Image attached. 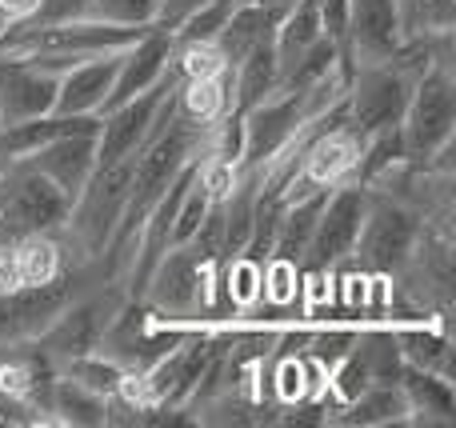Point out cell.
Wrapping results in <instances>:
<instances>
[{"label": "cell", "instance_id": "22", "mask_svg": "<svg viewBox=\"0 0 456 428\" xmlns=\"http://www.w3.org/2000/svg\"><path fill=\"white\" fill-rule=\"evenodd\" d=\"M61 376H69V381L85 384V389L101 392V397H117L120 384H125V368L112 365L109 357H101V352H88V357H77V360H64L61 368H56Z\"/></svg>", "mask_w": 456, "mask_h": 428}, {"label": "cell", "instance_id": "21", "mask_svg": "<svg viewBox=\"0 0 456 428\" xmlns=\"http://www.w3.org/2000/svg\"><path fill=\"white\" fill-rule=\"evenodd\" d=\"M356 357L364 360L372 384H396L401 381L404 357H401V349H396L393 328H361V336H356Z\"/></svg>", "mask_w": 456, "mask_h": 428}, {"label": "cell", "instance_id": "30", "mask_svg": "<svg viewBox=\"0 0 456 428\" xmlns=\"http://www.w3.org/2000/svg\"><path fill=\"white\" fill-rule=\"evenodd\" d=\"M4 32H8V24H4V20H0V40H4Z\"/></svg>", "mask_w": 456, "mask_h": 428}, {"label": "cell", "instance_id": "6", "mask_svg": "<svg viewBox=\"0 0 456 428\" xmlns=\"http://www.w3.org/2000/svg\"><path fill=\"white\" fill-rule=\"evenodd\" d=\"M125 301H128L125 288H120V293H112V288H80V293L48 320L45 333L32 336V344H37L56 368H61L64 360L88 357V352H96L104 328H109V320L117 317V309Z\"/></svg>", "mask_w": 456, "mask_h": 428}, {"label": "cell", "instance_id": "29", "mask_svg": "<svg viewBox=\"0 0 456 428\" xmlns=\"http://www.w3.org/2000/svg\"><path fill=\"white\" fill-rule=\"evenodd\" d=\"M260 4H265V8H276V12H284V8L297 4V0H260Z\"/></svg>", "mask_w": 456, "mask_h": 428}, {"label": "cell", "instance_id": "23", "mask_svg": "<svg viewBox=\"0 0 456 428\" xmlns=\"http://www.w3.org/2000/svg\"><path fill=\"white\" fill-rule=\"evenodd\" d=\"M236 4H240V0H205V4L192 8V12L173 28V40H181V44H213Z\"/></svg>", "mask_w": 456, "mask_h": 428}, {"label": "cell", "instance_id": "20", "mask_svg": "<svg viewBox=\"0 0 456 428\" xmlns=\"http://www.w3.org/2000/svg\"><path fill=\"white\" fill-rule=\"evenodd\" d=\"M396 349H401L404 365L425 368V373L449 376L452 381V341L444 328L433 325H393Z\"/></svg>", "mask_w": 456, "mask_h": 428}, {"label": "cell", "instance_id": "1", "mask_svg": "<svg viewBox=\"0 0 456 428\" xmlns=\"http://www.w3.org/2000/svg\"><path fill=\"white\" fill-rule=\"evenodd\" d=\"M141 32L144 28H133V24H109V20H93V16H61V20H32L8 28L4 40H0V52L37 56V61L53 64V69H69V64L88 61V56L120 52Z\"/></svg>", "mask_w": 456, "mask_h": 428}, {"label": "cell", "instance_id": "9", "mask_svg": "<svg viewBox=\"0 0 456 428\" xmlns=\"http://www.w3.org/2000/svg\"><path fill=\"white\" fill-rule=\"evenodd\" d=\"M404 44H409V36H404L401 0H348V28L340 52L353 69L393 61Z\"/></svg>", "mask_w": 456, "mask_h": 428}, {"label": "cell", "instance_id": "31", "mask_svg": "<svg viewBox=\"0 0 456 428\" xmlns=\"http://www.w3.org/2000/svg\"><path fill=\"white\" fill-rule=\"evenodd\" d=\"M0 168H4V160H0Z\"/></svg>", "mask_w": 456, "mask_h": 428}, {"label": "cell", "instance_id": "24", "mask_svg": "<svg viewBox=\"0 0 456 428\" xmlns=\"http://www.w3.org/2000/svg\"><path fill=\"white\" fill-rule=\"evenodd\" d=\"M157 4L160 0H85L80 16L109 24H133V28H149L157 24Z\"/></svg>", "mask_w": 456, "mask_h": 428}, {"label": "cell", "instance_id": "25", "mask_svg": "<svg viewBox=\"0 0 456 428\" xmlns=\"http://www.w3.org/2000/svg\"><path fill=\"white\" fill-rule=\"evenodd\" d=\"M356 336H361V328H324V333H308L305 336V349H300V352H305L316 368L332 373V368H337L340 360L353 352Z\"/></svg>", "mask_w": 456, "mask_h": 428}, {"label": "cell", "instance_id": "27", "mask_svg": "<svg viewBox=\"0 0 456 428\" xmlns=\"http://www.w3.org/2000/svg\"><path fill=\"white\" fill-rule=\"evenodd\" d=\"M45 4L48 0H0V20L8 24V28H16V24H32L45 16Z\"/></svg>", "mask_w": 456, "mask_h": 428}, {"label": "cell", "instance_id": "8", "mask_svg": "<svg viewBox=\"0 0 456 428\" xmlns=\"http://www.w3.org/2000/svg\"><path fill=\"white\" fill-rule=\"evenodd\" d=\"M80 272L85 264L69 269L64 277L48 280V285H28V288H0V344H20L45 333V325L80 293Z\"/></svg>", "mask_w": 456, "mask_h": 428}, {"label": "cell", "instance_id": "14", "mask_svg": "<svg viewBox=\"0 0 456 428\" xmlns=\"http://www.w3.org/2000/svg\"><path fill=\"white\" fill-rule=\"evenodd\" d=\"M401 392H404V405H409V424H452L456 421V392L449 376H436L425 373V368H401Z\"/></svg>", "mask_w": 456, "mask_h": 428}, {"label": "cell", "instance_id": "13", "mask_svg": "<svg viewBox=\"0 0 456 428\" xmlns=\"http://www.w3.org/2000/svg\"><path fill=\"white\" fill-rule=\"evenodd\" d=\"M117 56L120 52L88 56V61L61 69L53 112H61V117H101L104 101L112 93V77H117Z\"/></svg>", "mask_w": 456, "mask_h": 428}, {"label": "cell", "instance_id": "5", "mask_svg": "<svg viewBox=\"0 0 456 428\" xmlns=\"http://www.w3.org/2000/svg\"><path fill=\"white\" fill-rule=\"evenodd\" d=\"M425 229L428 224L404 200L388 197L380 189H369V208H364V224L348 264H361V269L377 272V277L401 272L409 264V256L417 253Z\"/></svg>", "mask_w": 456, "mask_h": 428}, {"label": "cell", "instance_id": "12", "mask_svg": "<svg viewBox=\"0 0 456 428\" xmlns=\"http://www.w3.org/2000/svg\"><path fill=\"white\" fill-rule=\"evenodd\" d=\"M20 160L37 168L45 181H53L69 200H77L80 189L88 184V176L96 173V133L56 136V141L40 144L37 152H28Z\"/></svg>", "mask_w": 456, "mask_h": 428}, {"label": "cell", "instance_id": "28", "mask_svg": "<svg viewBox=\"0 0 456 428\" xmlns=\"http://www.w3.org/2000/svg\"><path fill=\"white\" fill-rule=\"evenodd\" d=\"M200 4H205V0H160V4H157V28L173 32L176 24H181L184 16H189L192 8H200Z\"/></svg>", "mask_w": 456, "mask_h": 428}, {"label": "cell", "instance_id": "15", "mask_svg": "<svg viewBox=\"0 0 456 428\" xmlns=\"http://www.w3.org/2000/svg\"><path fill=\"white\" fill-rule=\"evenodd\" d=\"M276 20H281V12H276V8H265L260 0H240V4L232 8V16H228V24L221 28V36L213 40L216 52L224 56L228 69H232V64H240L252 48L268 44V40H273V32H276Z\"/></svg>", "mask_w": 456, "mask_h": 428}, {"label": "cell", "instance_id": "26", "mask_svg": "<svg viewBox=\"0 0 456 428\" xmlns=\"http://www.w3.org/2000/svg\"><path fill=\"white\" fill-rule=\"evenodd\" d=\"M321 12V32L332 44H345V28H348V0H316Z\"/></svg>", "mask_w": 456, "mask_h": 428}, {"label": "cell", "instance_id": "17", "mask_svg": "<svg viewBox=\"0 0 456 428\" xmlns=\"http://www.w3.org/2000/svg\"><path fill=\"white\" fill-rule=\"evenodd\" d=\"M321 12H316V0H297L281 12L276 20V32H273V52H276V72H289L308 48L321 40Z\"/></svg>", "mask_w": 456, "mask_h": 428}, {"label": "cell", "instance_id": "11", "mask_svg": "<svg viewBox=\"0 0 456 428\" xmlns=\"http://www.w3.org/2000/svg\"><path fill=\"white\" fill-rule=\"evenodd\" d=\"M168 69H173V32L152 24V28H144L128 48H120L117 77H112V93H109V101H104V109L125 104V101H133V96L157 88L160 80H168Z\"/></svg>", "mask_w": 456, "mask_h": 428}, {"label": "cell", "instance_id": "16", "mask_svg": "<svg viewBox=\"0 0 456 428\" xmlns=\"http://www.w3.org/2000/svg\"><path fill=\"white\" fill-rule=\"evenodd\" d=\"M332 424H361V428H380V424H409V405H404L401 384H369L361 389L348 405L332 408Z\"/></svg>", "mask_w": 456, "mask_h": 428}, {"label": "cell", "instance_id": "10", "mask_svg": "<svg viewBox=\"0 0 456 428\" xmlns=\"http://www.w3.org/2000/svg\"><path fill=\"white\" fill-rule=\"evenodd\" d=\"M56 80H61V69L37 61V56L0 52V125L53 112Z\"/></svg>", "mask_w": 456, "mask_h": 428}, {"label": "cell", "instance_id": "2", "mask_svg": "<svg viewBox=\"0 0 456 428\" xmlns=\"http://www.w3.org/2000/svg\"><path fill=\"white\" fill-rule=\"evenodd\" d=\"M216 264L208 253H200L197 245H176L160 256V264L152 269L149 285L141 293V304L152 309L160 320L173 325H197L205 312H213L216 301Z\"/></svg>", "mask_w": 456, "mask_h": 428}, {"label": "cell", "instance_id": "18", "mask_svg": "<svg viewBox=\"0 0 456 428\" xmlns=\"http://www.w3.org/2000/svg\"><path fill=\"white\" fill-rule=\"evenodd\" d=\"M232 112L244 117L248 109H256L260 101L276 93L281 85V72H276V52H273V40L260 48H252L240 64H232Z\"/></svg>", "mask_w": 456, "mask_h": 428}, {"label": "cell", "instance_id": "19", "mask_svg": "<svg viewBox=\"0 0 456 428\" xmlns=\"http://www.w3.org/2000/svg\"><path fill=\"white\" fill-rule=\"evenodd\" d=\"M48 421L72 428H101L109 424V397L56 373L53 392H48Z\"/></svg>", "mask_w": 456, "mask_h": 428}, {"label": "cell", "instance_id": "3", "mask_svg": "<svg viewBox=\"0 0 456 428\" xmlns=\"http://www.w3.org/2000/svg\"><path fill=\"white\" fill-rule=\"evenodd\" d=\"M456 128V80L449 56H433L417 77L409 109L401 117V141L409 160H433L436 152L452 149Z\"/></svg>", "mask_w": 456, "mask_h": 428}, {"label": "cell", "instance_id": "7", "mask_svg": "<svg viewBox=\"0 0 456 428\" xmlns=\"http://www.w3.org/2000/svg\"><path fill=\"white\" fill-rule=\"evenodd\" d=\"M364 208H369V189L364 184H356V181L337 184L321 205V216H316V229L305 248L300 269L313 272V277H324V272H337L340 264H348L356 237H361Z\"/></svg>", "mask_w": 456, "mask_h": 428}, {"label": "cell", "instance_id": "4", "mask_svg": "<svg viewBox=\"0 0 456 428\" xmlns=\"http://www.w3.org/2000/svg\"><path fill=\"white\" fill-rule=\"evenodd\" d=\"M72 200L24 160L0 168V245L32 232H64Z\"/></svg>", "mask_w": 456, "mask_h": 428}]
</instances>
